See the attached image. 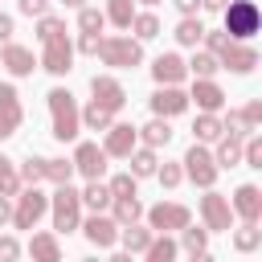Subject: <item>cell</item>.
Here are the masks:
<instances>
[{
	"label": "cell",
	"mask_w": 262,
	"mask_h": 262,
	"mask_svg": "<svg viewBox=\"0 0 262 262\" xmlns=\"http://www.w3.org/2000/svg\"><path fill=\"white\" fill-rule=\"evenodd\" d=\"M143 4H160V0H143Z\"/></svg>",
	"instance_id": "cell-58"
},
{
	"label": "cell",
	"mask_w": 262,
	"mask_h": 262,
	"mask_svg": "<svg viewBox=\"0 0 262 262\" xmlns=\"http://www.w3.org/2000/svg\"><path fill=\"white\" fill-rule=\"evenodd\" d=\"M254 246H258V229H254V225L237 229V250H254Z\"/></svg>",
	"instance_id": "cell-40"
},
{
	"label": "cell",
	"mask_w": 262,
	"mask_h": 262,
	"mask_svg": "<svg viewBox=\"0 0 262 262\" xmlns=\"http://www.w3.org/2000/svg\"><path fill=\"white\" fill-rule=\"evenodd\" d=\"M201 209H205V221H209L213 229H229V205H225L221 196H205Z\"/></svg>",
	"instance_id": "cell-12"
},
{
	"label": "cell",
	"mask_w": 262,
	"mask_h": 262,
	"mask_svg": "<svg viewBox=\"0 0 262 262\" xmlns=\"http://www.w3.org/2000/svg\"><path fill=\"white\" fill-rule=\"evenodd\" d=\"M246 127H250V119H246V115H229V135H250Z\"/></svg>",
	"instance_id": "cell-42"
},
{
	"label": "cell",
	"mask_w": 262,
	"mask_h": 262,
	"mask_svg": "<svg viewBox=\"0 0 262 262\" xmlns=\"http://www.w3.org/2000/svg\"><path fill=\"white\" fill-rule=\"evenodd\" d=\"M135 33H139V37H156V33H160V20H156V16H135Z\"/></svg>",
	"instance_id": "cell-37"
},
{
	"label": "cell",
	"mask_w": 262,
	"mask_h": 262,
	"mask_svg": "<svg viewBox=\"0 0 262 262\" xmlns=\"http://www.w3.org/2000/svg\"><path fill=\"white\" fill-rule=\"evenodd\" d=\"M16 123H20V106H0V139H4V135H12V131H16Z\"/></svg>",
	"instance_id": "cell-28"
},
{
	"label": "cell",
	"mask_w": 262,
	"mask_h": 262,
	"mask_svg": "<svg viewBox=\"0 0 262 262\" xmlns=\"http://www.w3.org/2000/svg\"><path fill=\"white\" fill-rule=\"evenodd\" d=\"M0 106H16V90L12 86H0Z\"/></svg>",
	"instance_id": "cell-47"
},
{
	"label": "cell",
	"mask_w": 262,
	"mask_h": 262,
	"mask_svg": "<svg viewBox=\"0 0 262 262\" xmlns=\"http://www.w3.org/2000/svg\"><path fill=\"white\" fill-rule=\"evenodd\" d=\"M25 180H41V160H33V164L25 168Z\"/></svg>",
	"instance_id": "cell-50"
},
{
	"label": "cell",
	"mask_w": 262,
	"mask_h": 262,
	"mask_svg": "<svg viewBox=\"0 0 262 262\" xmlns=\"http://www.w3.org/2000/svg\"><path fill=\"white\" fill-rule=\"evenodd\" d=\"M131 147H135V131H131V127H111L106 151H111V156H131Z\"/></svg>",
	"instance_id": "cell-14"
},
{
	"label": "cell",
	"mask_w": 262,
	"mask_h": 262,
	"mask_svg": "<svg viewBox=\"0 0 262 262\" xmlns=\"http://www.w3.org/2000/svg\"><path fill=\"white\" fill-rule=\"evenodd\" d=\"M151 225L156 229H184L188 225V209H180V205H156L151 209Z\"/></svg>",
	"instance_id": "cell-7"
},
{
	"label": "cell",
	"mask_w": 262,
	"mask_h": 262,
	"mask_svg": "<svg viewBox=\"0 0 262 262\" xmlns=\"http://www.w3.org/2000/svg\"><path fill=\"white\" fill-rule=\"evenodd\" d=\"M151 106H156L160 115H180V111L188 106V98H184L180 90H160V94L151 98Z\"/></svg>",
	"instance_id": "cell-13"
},
{
	"label": "cell",
	"mask_w": 262,
	"mask_h": 262,
	"mask_svg": "<svg viewBox=\"0 0 262 262\" xmlns=\"http://www.w3.org/2000/svg\"><path fill=\"white\" fill-rule=\"evenodd\" d=\"M201 37H205V29H201L196 20H180V29H176V41H180V45H196Z\"/></svg>",
	"instance_id": "cell-25"
},
{
	"label": "cell",
	"mask_w": 262,
	"mask_h": 262,
	"mask_svg": "<svg viewBox=\"0 0 262 262\" xmlns=\"http://www.w3.org/2000/svg\"><path fill=\"white\" fill-rule=\"evenodd\" d=\"M246 160H250L254 168H262V143H258V139H250V143H246Z\"/></svg>",
	"instance_id": "cell-43"
},
{
	"label": "cell",
	"mask_w": 262,
	"mask_h": 262,
	"mask_svg": "<svg viewBox=\"0 0 262 262\" xmlns=\"http://www.w3.org/2000/svg\"><path fill=\"white\" fill-rule=\"evenodd\" d=\"M8 37H12V16L0 12V41H8Z\"/></svg>",
	"instance_id": "cell-48"
},
{
	"label": "cell",
	"mask_w": 262,
	"mask_h": 262,
	"mask_svg": "<svg viewBox=\"0 0 262 262\" xmlns=\"http://www.w3.org/2000/svg\"><path fill=\"white\" fill-rule=\"evenodd\" d=\"M221 61H225L229 70H254L258 53H254V49H246V45H233V41H225V45H221Z\"/></svg>",
	"instance_id": "cell-9"
},
{
	"label": "cell",
	"mask_w": 262,
	"mask_h": 262,
	"mask_svg": "<svg viewBox=\"0 0 262 262\" xmlns=\"http://www.w3.org/2000/svg\"><path fill=\"white\" fill-rule=\"evenodd\" d=\"M192 131H196V139H217V135H221V123H217L213 115H205V119H196Z\"/></svg>",
	"instance_id": "cell-29"
},
{
	"label": "cell",
	"mask_w": 262,
	"mask_h": 262,
	"mask_svg": "<svg viewBox=\"0 0 262 262\" xmlns=\"http://www.w3.org/2000/svg\"><path fill=\"white\" fill-rule=\"evenodd\" d=\"M4 66H8L12 74H29V70H33V53L20 49V45H8V49H4Z\"/></svg>",
	"instance_id": "cell-17"
},
{
	"label": "cell",
	"mask_w": 262,
	"mask_h": 262,
	"mask_svg": "<svg viewBox=\"0 0 262 262\" xmlns=\"http://www.w3.org/2000/svg\"><path fill=\"white\" fill-rule=\"evenodd\" d=\"M57 37H66V29H61V20H53V16H45V20H41V41H57Z\"/></svg>",
	"instance_id": "cell-34"
},
{
	"label": "cell",
	"mask_w": 262,
	"mask_h": 262,
	"mask_svg": "<svg viewBox=\"0 0 262 262\" xmlns=\"http://www.w3.org/2000/svg\"><path fill=\"white\" fill-rule=\"evenodd\" d=\"M111 196H135L131 176H115V180H111Z\"/></svg>",
	"instance_id": "cell-39"
},
{
	"label": "cell",
	"mask_w": 262,
	"mask_h": 262,
	"mask_svg": "<svg viewBox=\"0 0 262 262\" xmlns=\"http://www.w3.org/2000/svg\"><path fill=\"white\" fill-rule=\"evenodd\" d=\"M221 45H225V37H221V33H209V49H217V53H221Z\"/></svg>",
	"instance_id": "cell-51"
},
{
	"label": "cell",
	"mask_w": 262,
	"mask_h": 262,
	"mask_svg": "<svg viewBox=\"0 0 262 262\" xmlns=\"http://www.w3.org/2000/svg\"><path fill=\"white\" fill-rule=\"evenodd\" d=\"M123 246H127V250H147V246H151V233H147V229H135V225H131V229L123 233Z\"/></svg>",
	"instance_id": "cell-27"
},
{
	"label": "cell",
	"mask_w": 262,
	"mask_h": 262,
	"mask_svg": "<svg viewBox=\"0 0 262 262\" xmlns=\"http://www.w3.org/2000/svg\"><path fill=\"white\" fill-rule=\"evenodd\" d=\"M192 262H213V258H209L205 250H196V254H192Z\"/></svg>",
	"instance_id": "cell-54"
},
{
	"label": "cell",
	"mask_w": 262,
	"mask_h": 262,
	"mask_svg": "<svg viewBox=\"0 0 262 262\" xmlns=\"http://www.w3.org/2000/svg\"><path fill=\"white\" fill-rule=\"evenodd\" d=\"M111 262H131V254H115V258H111Z\"/></svg>",
	"instance_id": "cell-56"
},
{
	"label": "cell",
	"mask_w": 262,
	"mask_h": 262,
	"mask_svg": "<svg viewBox=\"0 0 262 262\" xmlns=\"http://www.w3.org/2000/svg\"><path fill=\"white\" fill-rule=\"evenodd\" d=\"M78 25H82L86 33H94V29H102V12H94V8H82V16H78Z\"/></svg>",
	"instance_id": "cell-36"
},
{
	"label": "cell",
	"mask_w": 262,
	"mask_h": 262,
	"mask_svg": "<svg viewBox=\"0 0 262 262\" xmlns=\"http://www.w3.org/2000/svg\"><path fill=\"white\" fill-rule=\"evenodd\" d=\"M192 98L205 106V111H217L221 106V90L213 86V82H196V90H192Z\"/></svg>",
	"instance_id": "cell-20"
},
{
	"label": "cell",
	"mask_w": 262,
	"mask_h": 262,
	"mask_svg": "<svg viewBox=\"0 0 262 262\" xmlns=\"http://www.w3.org/2000/svg\"><path fill=\"white\" fill-rule=\"evenodd\" d=\"M160 180H164V184L172 188V184L180 180V168H172V164H164V172H160Z\"/></svg>",
	"instance_id": "cell-45"
},
{
	"label": "cell",
	"mask_w": 262,
	"mask_h": 262,
	"mask_svg": "<svg viewBox=\"0 0 262 262\" xmlns=\"http://www.w3.org/2000/svg\"><path fill=\"white\" fill-rule=\"evenodd\" d=\"M66 4H74V8H78V4H82V0H66Z\"/></svg>",
	"instance_id": "cell-57"
},
{
	"label": "cell",
	"mask_w": 262,
	"mask_h": 262,
	"mask_svg": "<svg viewBox=\"0 0 262 262\" xmlns=\"http://www.w3.org/2000/svg\"><path fill=\"white\" fill-rule=\"evenodd\" d=\"M45 70L49 74H66L70 70V45H66V37L45 41Z\"/></svg>",
	"instance_id": "cell-8"
},
{
	"label": "cell",
	"mask_w": 262,
	"mask_h": 262,
	"mask_svg": "<svg viewBox=\"0 0 262 262\" xmlns=\"http://www.w3.org/2000/svg\"><path fill=\"white\" fill-rule=\"evenodd\" d=\"M98 53H102V61L106 66H135L143 53H139V45L135 41H123V37H111V41H98Z\"/></svg>",
	"instance_id": "cell-3"
},
{
	"label": "cell",
	"mask_w": 262,
	"mask_h": 262,
	"mask_svg": "<svg viewBox=\"0 0 262 262\" xmlns=\"http://www.w3.org/2000/svg\"><path fill=\"white\" fill-rule=\"evenodd\" d=\"M16 192V172L8 168V160L0 156V196H12Z\"/></svg>",
	"instance_id": "cell-31"
},
{
	"label": "cell",
	"mask_w": 262,
	"mask_h": 262,
	"mask_svg": "<svg viewBox=\"0 0 262 262\" xmlns=\"http://www.w3.org/2000/svg\"><path fill=\"white\" fill-rule=\"evenodd\" d=\"M16 258V242L12 237H0V262H12Z\"/></svg>",
	"instance_id": "cell-44"
},
{
	"label": "cell",
	"mask_w": 262,
	"mask_h": 262,
	"mask_svg": "<svg viewBox=\"0 0 262 262\" xmlns=\"http://www.w3.org/2000/svg\"><path fill=\"white\" fill-rule=\"evenodd\" d=\"M111 115H115V111H111V106H102V102H90V106H86V123H90L94 131L111 127Z\"/></svg>",
	"instance_id": "cell-21"
},
{
	"label": "cell",
	"mask_w": 262,
	"mask_h": 262,
	"mask_svg": "<svg viewBox=\"0 0 262 262\" xmlns=\"http://www.w3.org/2000/svg\"><path fill=\"white\" fill-rule=\"evenodd\" d=\"M29 250H33V258H37V262H57V258H61V254H57V242H53L49 233H37Z\"/></svg>",
	"instance_id": "cell-19"
},
{
	"label": "cell",
	"mask_w": 262,
	"mask_h": 262,
	"mask_svg": "<svg viewBox=\"0 0 262 262\" xmlns=\"http://www.w3.org/2000/svg\"><path fill=\"white\" fill-rule=\"evenodd\" d=\"M115 217L131 225V221L139 217V201H135V196H115Z\"/></svg>",
	"instance_id": "cell-24"
},
{
	"label": "cell",
	"mask_w": 262,
	"mask_h": 262,
	"mask_svg": "<svg viewBox=\"0 0 262 262\" xmlns=\"http://www.w3.org/2000/svg\"><path fill=\"white\" fill-rule=\"evenodd\" d=\"M184 164H188V176H192L196 184H205V188L213 184V176H217V168H213V160H209V151H201V147H192Z\"/></svg>",
	"instance_id": "cell-6"
},
{
	"label": "cell",
	"mask_w": 262,
	"mask_h": 262,
	"mask_svg": "<svg viewBox=\"0 0 262 262\" xmlns=\"http://www.w3.org/2000/svg\"><path fill=\"white\" fill-rule=\"evenodd\" d=\"M78 192L70 188V184H61L57 192H53V221H57V229H74L78 225Z\"/></svg>",
	"instance_id": "cell-4"
},
{
	"label": "cell",
	"mask_w": 262,
	"mask_h": 262,
	"mask_svg": "<svg viewBox=\"0 0 262 262\" xmlns=\"http://www.w3.org/2000/svg\"><path fill=\"white\" fill-rule=\"evenodd\" d=\"M156 78H160V82H180V78H184V61H180L176 53H164V57L156 61Z\"/></svg>",
	"instance_id": "cell-15"
},
{
	"label": "cell",
	"mask_w": 262,
	"mask_h": 262,
	"mask_svg": "<svg viewBox=\"0 0 262 262\" xmlns=\"http://www.w3.org/2000/svg\"><path fill=\"white\" fill-rule=\"evenodd\" d=\"M41 176H49L57 184H70V164L66 160H41Z\"/></svg>",
	"instance_id": "cell-22"
},
{
	"label": "cell",
	"mask_w": 262,
	"mask_h": 262,
	"mask_svg": "<svg viewBox=\"0 0 262 262\" xmlns=\"http://www.w3.org/2000/svg\"><path fill=\"white\" fill-rule=\"evenodd\" d=\"M205 8H225V0H205Z\"/></svg>",
	"instance_id": "cell-55"
},
{
	"label": "cell",
	"mask_w": 262,
	"mask_h": 262,
	"mask_svg": "<svg viewBox=\"0 0 262 262\" xmlns=\"http://www.w3.org/2000/svg\"><path fill=\"white\" fill-rule=\"evenodd\" d=\"M131 168H135V176H151V172H156V156H151V151H139V156L131 160Z\"/></svg>",
	"instance_id": "cell-32"
},
{
	"label": "cell",
	"mask_w": 262,
	"mask_h": 262,
	"mask_svg": "<svg viewBox=\"0 0 262 262\" xmlns=\"http://www.w3.org/2000/svg\"><path fill=\"white\" fill-rule=\"evenodd\" d=\"M74 164H78V172H86L90 180H98V176H102V168H106V151H98L94 143H82V147H78V156H74Z\"/></svg>",
	"instance_id": "cell-5"
},
{
	"label": "cell",
	"mask_w": 262,
	"mask_h": 262,
	"mask_svg": "<svg viewBox=\"0 0 262 262\" xmlns=\"http://www.w3.org/2000/svg\"><path fill=\"white\" fill-rule=\"evenodd\" d=\"M82 49H86V53H98V37L86 33V37H82Z\"/></svg>",
	"instance_id": "cell-49"
},
{
	"label": "cell",
	"mask_w": 262,
	"mask_h": 262,
	"mask_svg": "<svg viewBox=\"0 0 262 262\" xmlns=\"http://www.w3.org/2000/svg\"><path fill=\"white\" fill-rule=\"evenodd\" d=\"M258 209H262V201H258V188H254V184L237 188V213L254 221V217H258Z\"/></svg>",
	"instance_id": "cell-18"
},
{
	"label": "cell",
	"mask_w": 262,
	"mask_h": 262,
	"mask_svg": "<svg viewBox=\"0 0 262 262\" xmlns=\"http://www.w3.org/2000/svg\"><path fill=\"white\" fill-rule=\"evenodd\" d=\"M184 246H188L192 254H196V250H205V229H188V233H184Z\"/></svg>",
	"instance_id": "cell-41"
},
{
	"label": "cell",
	"mask_w": 262,
	"mask_h": 262,
	"mask_svg": "<svg viewBox=\"0 0 262 262\" xmlns=\"http://www.w3.org/2000/svg\"><path fill=\"white\" fill-rule=\"evenodd\" d=\"M86 237H90L94 246H111V242H115V221H106V217L86 221Z\"/></svg>",
	"instance_id": "cell-16"
},
{
	"label": "cell",
	"mask_w": 262,
	"mask_h": 262,
	"mask_svg": "<svg viewBox=\"0 0 262 262\" xmlns=\"http://www.w3.org/2000/svg\"><path fill=\"white\" fill-rule=\"evenodd\" d=\"M217 160H221V164H237V160H242L237 139H225V143H221V151H217Z\"/></svg>",
	"instance_id": "cell-35"
},
{
	"label": "cell",
	"mask_w": 262,
	"mask_h": 262,
	"mask_svg": "<svg viewBox=\"0 0 262 262\" xmlns=\"http://www.w3.org/2000/svg\"><path fill=\"white\" fill-rule=\"evenodd\" d=\"M94 102L119 111V106H123V86H119L115 78H94Z\"/></svg>",
	"instance_id": "cell-11"
},
{
	"label": "cell",
	"mask_w": 262,
	"mask_h": 262,
	"mask_svg": "<svg viewBox=\"0 0 262 262\" xmlns=\"http://www.w3.org/2000/svg\"><path fill=\"white\" fill-rule=\"evenodd\" d=\"M176 8H180V12H192V8H196V0H176Z\"/></svg>",
	"instance_id": "cell-52"
},
{
	"label": "cell",
	"mask_w": 262,
	"mask_h": 262,
	"mask_svg": "<svg viewBox=\"0 0 262 262\" xmlns=\"http://www.w3.org/2000/svg\"><path fill=\"white\" fill-rule=\"evenodd\" d=\"M172 258H176V246H172L168 237H164V242H151V246H147V262H172Z\"/></svg>",
	"instance_id": "cell-26"
},
{
	"label": "cell",
	"mask_w": 262,
	"mask_h": 262,
	"mask_svg": "<svg viewBox=\"0 0 262 262\" xmlns=\"http://www.w3.org/2000/svg\"><path fill=\"white\" fill-rule=\"evenodd\" d=\"M82 201H86L90 209H102V205H111L115 196H111V188H102L98 180H90V188H86V196H82Z\"/></svg>",
	"instance_id": "cell-23"
},
{
	"label": "cell",
	"mask_w": 262,
	"mask_h": 262,
	"mask_svg": "<svg viewBox=\"0 0 262 262\" xmlns=\"http://www.w3.org/2000/svg\"><path fill=\"white\" fill-rule=\"evenodd\" d=\"M225 25H229L233 37H250V33H258V8L250 0H237V4H229Z\"/></svg>",
	"instance_id": "cell-2"
},
{
	"label": "cell",
	"mask_w": 262,
	"mask_h": 262,
	"mask_svg": "<svg viewBox=\"0 0 262 262\" xmlns=\"http://www.w3.org/2000/svg\"><path fill=\"white\" fill-rule=\"evenodd\" d=\"M143 139L156 147V143H168V139H172V131H168V123H147V127H143Z\"/></svg>",
	"instance_id": "cell-30"
},
{
	"label": "cell",
	"mask_w": 262,
	"mask_h": 262,
	"mask_svg": "<svg viewBox=\"0 0 262 262\" xmlns=\"http://www.w3.org/2000/svg\"><path fill=\"white\" fill-rule=\"evenodd\" d=\"M192 70H196L201 78H209V74L217 70V57H209V53H196V57H192Z\"/></svg>",
	"instance_id": "cell-38"
},
{
	"label": "cell",
	"mask_w": 262,
	"mask_h": 262,
	"mask_svg": "<svg viewBox=\"0 0 262 262\" xmlns=\"http://www.w3.org/2000/svg\"><path fill=\"white\" fill-rule=\"evenodd\" d=\"M111 20L115 25H131V0H111Z\"/></svg>",
	"instance_id": "cell-33"
},
{
	"label": "cell",
	"mask_w": 262,
	"mask_h": 262,
	"mask_svg": "<svg viewBox=\"0 0 262 262\" xmlns=\"http://www.w3.org/2000/svg\"><path fill=\"white\" fill-rule=\"evenodd\" d=\"M41 213H45V196L33 188V192H25V196H20V209H16V225H20V229H29V225H33Z\"/></svg>",
	"instance_id": "cell-10"
},
{
	"label": "cell",
	"mask_w": 262,
	"mask_h": 262,
	"mask_svg": "<svg viewBox=\"0 0 262 262\" xmlns=\"http://www.w3.org/2000/svg\"><path fill=\"white\" fill-rule=\"evenodd\" d=\"M49 111H53V135L57 139H74L78 135V106L66 90H53L49 94Z\"/></svg>",
	"instance_id": "cell-1"
},
{
	"label": "cell",
	"mask_w": 262,
	"mask_h": 262,
	"mask_svg": "<svg viewBox=\"0 0 262 262\" xmlns=\"http://www.w3.org/2000/svg\"><path fill=\"white\" fill-rule=\"evenodd\" d=\"M4 221H8V201L0 196V225H4Z\"/></svg>",
	"instance_id": "cell-53"
},
{
	"label": "cell",
	"mask_w": 262,
	"mask_h": 262,
	"mask_svg": "<svg viewBox=\"0 0 262 262\" xmlns=\"http://www.w3.org/2000/svg\"><path fill=\"white\" fill-rule=\"evenodd\" d=\"M20 8H25L29 16H41V12H45V0H20Z\"/></svg>",
	"instance_id": "cell-46"
}]
</instances>
